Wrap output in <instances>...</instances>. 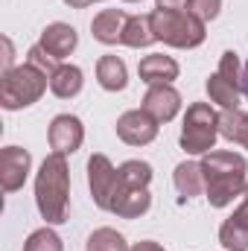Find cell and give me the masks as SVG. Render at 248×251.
Segmentation results:
<instances>
[{"label":"cell","mask_w":248,"mask_h":251,"mask_svg":"<svg viewBox=\"0 0 248 251\" xmlns=\"http://www.w3.org/2000/svg\"><path fill=\"white\" fill-rule=\"evenodd\" d=\"M204 173V193L213 207H228L237 196L246 193L248 184V161L237 152H207L201 158Z\"/></svg>","instance_id":"obj_1"},{"label":"cell","mask_w":248,"mask_h":251,"mask_svg":"<svg viewBox=\"0 0 248 251\" xmlns=\"http://www.w3.org/2000/svg\"><path fill=\"white\" fill-rule=\"evenodd\" d=\"M67 201H70V167L67 158L59 152H50L41 161V170L35 176V204L47 225L67 222Z\"/></svg>","instance_id":"obj_2"},{"label":"cell","mask_w":248,"mask_h":251,"mask_svg":"<svg viewBox=\"0 0 248 251\" xmlns=\"http://www.w3.org/2000/svg\"><path fill=\"white\" fill-rule=\"evenodd\" d=\"M149 21H152L155 38L170 47H178V50H193V47L204 44V38H207L204 21L187 9H152Z\"/></svg>","instance_id":"obj_3"},{"label":"cell","mask_w":248,"mask_h":251,"mask_svg":"<svg viewBox=\"0 0 248 251\" xmlns=\"http://www.w3.org/2000/svg\"><path fill=\"white\" fill-rule=\"evenodd\" d=\"M50 88V76L41 73L38 67H32L29 62H24L21 67H12L3 73L0 82V105L6 111H18V108H29L35 105L44 91Z\"/></svg>","instance_id":"obj_4"},{"label":"cell","mask_w":248,"mask_h":251,"mask_svg":"<svg viewBox=\"0 0 248 251\" xmlns=\"http://www.w3.org/2000/svg\"><path fill=\"white\" fill-rule=\"evenodd\" d=\"M219 137V114L207 105V102H193L184 114V126H181V149L187 155H207L213 152Z\"/></svg>","instance_id":"obj_5"},{"label":"cell","mask_w":248,"mask_h":251,"mask_svg":"<svg viewBox=\"0 0 248 251\" xmlns=\"http://www.w3.org/2000/svg\"><path fill=\"white\" fill-rule=\"evenodd\" d=\"M207 97L210 102H216L222 111L240 108L243 102V67H240V56L234 50H225L216 73L207 79Z\"/></svg>","instance_id":"obj_6"},{"label":"cell","mask_w":248,"mask_h":251,"mask_svg":"<svg viewBox=\"0 0 248 251\" xmlns=\"http://www.w3.org/2000/svg\"><path fill=\"white\" fill-rule=\"evenodd\" d=\"M88 187H91V199L99 210H108L111 204V193L117 187V167L108 161V155L94 152L88 158Z\"/></svg>","instance_id":"obj_7"},{"label":"cell","mask_w":248,"mask_h":251,"mask_svg":"<svg viewBox=\"0 0 248 251\" xmlns=\"http://www.w3.org/2000/svg\"><path fill=\"white\" fill-rule=\"evenodd\" d=\"M158 120L152 114H146L143 108H134V111H125L117 120V137L128 143V146H146L158 137Z\"/></svg>","instance_id":"obj_8"},{"label":"cell","mask_w":248,"mask_h":251,"mask_svg":"<svg viewBox=\"0 0 248 251\" xmlns=\"http://www.w3.org/2000/svg\"><path fill=\"white\" fill-rule=\"evenodd\" d=\"M47 140H50V149L59 152V155H73L82 140H85V126L76 114H59L53 117L50 131H47Z\"/></svg>","instance_id":"obj_9"},{"label":"cell","mask_w":248,"mask_h":251,"mask_svg":"<svg viewBox=\"0 0 248 251\" xmlns=\"http://www.w3.org/2000/svg\"><path fill=\"white\" fill-rule=\"evenodd\" d=\"M29 167H32V155L21 146H6L0 152V184L6 193H15V190L24 187L26 176H29Z\"/></svg>","instance_id":"obj_10"},{"label":"cell","mask_w":248,"mask_h":251,"mask_svg":"<svg viewBox=\"0 0 248 251\" xmlns=\"http://www.w3.org/2000/svg\"><path fill=\"white\" fill-rule=\"evenodd\" d=\"M146 114H152L158 123H170L178 111H181V94L173 88V85H152L143 97V105H140Z\"/></svg>","instance_id":"obj_11"},{"label":"cell","mask_w":248,"mask_h":251,"mask_svg":"<svg viewBox=\"0 0 248 251\" xmlns=\"http://www.w3.org/2000/svg\"><path fill=\"white\" fill-rule=\"evenodd\" d=\"M56 62H62L67 59L73 50H76V44H79V35H76V29L70 26V24H62V21H56V24H50V26H44V32H41V41H38Z\"/></svg>","instance_id":"obj_12"},{"label":"cell","mask_w":248,"mask_h":251,"mask_svg":"<svg viewBox=\"0 0 248 251\" xmlns=\"http://www.w3.org/2000/svg\"><path fill=\"white\" fill-rule=\"evenodd\" d=\"M149 207H152L149 187L146 190L114 187V193H111V204H108V210L117 213V216H123V219H137V216H143Z\"/></svg>","instance_id":"obj_13"},{"label":"cell","mask_w":248,"mask_h":251,"mask_svg":"<svg viewBox=\"0 0 248 251\" xmlns=\"http://www.w3.org/2000/svg\"><path fill=\"white\" fill-rule=\"evenodd\" d=\"M137 73L140 79L152 88V85H173L178 79V62L164 56V53H152V56H143L137 64Z\"/></svg>","instance_id":"obj_14"},{"label":"cell","mask_w":248,"mask_h":251,"mask_svg":"<svg viewBox=\"0 0 248 251\" xmlns=\"http://www.w3.org/2000/svg\"><path fill=\"white\" fill-rule=\"evenodd\" d=\"M125 24H128V15L123 9H102L91 21V32L99 44H123Z\"/></svg>","instance_id":"obj_15"},{"label":"cell","mask_w":248,"mask_h":251,"mask_svg":"<svg viewBox=\"0 0 248 251\" xmlns=\"http://www.w3.org/2000/svg\"><path fill=\"white\" fill-rule=\"evenodd\" d=\"M97 82H99L102 91H111V94L123 91L125 85H128L125 62L120 56H102V59L97 62Z\"/></svg>","instance_id":"obj_16"},{"label":"cell","mask_w":248,"mask_h":251,"mask_svg":"<svg viewBox=\"0 0 248 251\" xmlns=\"http://www.w3.org/2000/svg\"><path fill=\"white\" fill-rule=\"evenodd\" d=\"M85 85V76L76 64H59L56 73L50 76V91L59 97V100H73Z\"/></svg>","instance_id":"obj_17"},{"label":"cell","mask_w":248,"mask_h":251,"mask_svg":"<svg viewBox=\"0 0 248 251\" xmlns=\"http://www.w3.org/2000/svg\"><path fill=\"white\" fill-rule=\"evenodd\" d=\"M173 181L175 190L181 193V199H193L204 190V173H201V161H181L173 173Z\"/></svg>","instance_id":"obj_18"},{"label":"cell","mask_w":248,"mask_h":251,"mask_svg":"<svg viewBox=\"0 0 248 251\" xmlns=\"http://www.w3.org/2000/svg\"><path fill=\"white\" fill-rule=\"evenodd\" d=\"M219 134L231 143H240L248 149V114L240 108H231V111H222L219 114Z\"/></svg>","instance_id":"obj_19"},{"label":"cell","mask_w":248,"mask_h":251,"mask_svg":"<svg viewBox=\"0 0 248 251\" xmlns=\"http://www.w3.org/2000/svg\"><path fill=\"white\" fill-rule=\"evenodd\" d=\"M155 32H152V21L149 15H128V24H125V32H123V44L125 47H149L155 44Z\"/></svg>","instance_id":"obj_20"},{"label":"cell","mask_w":248,"mask_h":251,"mask_svg":"<svg viewBox=\"0 0 248 251\" xmlns=\"http://www.w3.org/2000/svg\"><path fill=\"white\" fill-rule=\"evenodd\" d=\"M149 181H152V167L146 161H125L123 167H117V187L146 190Z\"/></svg>","instance_id":"obj_21"},{"label":"cell","mask_w":248,"mask_h":251,"mask_svg":"<svg viewBox=\"0 0 248 251\" xmlns=\"http://www.w3.org/2000/svg\"><path fill=\"white\" fill-rule=\"evenodd\" d=\"M85 251H131V249H128L125 237L117 234L114 228H97V231L88 237Z\"/></svg>","instance_id":"obj_22"},{"label":"cell","mask_w":248,"mask_h":251,"mask_svg":"<svg viewBox=\"0 0 248 251\" xmlns=\"http://www.w3.org/2000/svg\"><path fill=\"white\" fill-rule=\"evenodd\" d=\"M219 243L228 251H248V228L240 225L234 216H228L219 228Z\"/></svg>","instance_id":"obj_23"},{"label":"cell","mask_w":248,"mask_h":251,"mask_svg":"<svg viewBox=\"0 0 248 251\" xmlns=\"http://www.w3.org/2000/svg\"><path fill=\"white\" fill-rule=\"evenodd\" d=\"M24 251H64V246H62V237L53 228H38V231H32L26 237Z\"/></svg>","instance_id":"obj_24"},{"label":"cell","mask_w":248,"mask_h":251,"mask_svg":"<svg viewBox=\"0 0 248 251\" xmlns=\"http://www.w3.org/2000/svg\"><path fill=\"white\" fill-rule=\"evenodd\" d=\"M26 62L32 64V67H38L41 73H47V76H53V73H56V67H59L56 59H53L41 44H32V47L26 50Z\"/></svg>","instance_id":"obj_25"},{"label":"cell","mask_w":248,"mask_h":251,"mask_svg":"<svg viewBox=\"0 0 248 251\" xmlns=\"http://www.w3.org/2000/svg\"><path fill=\"white\" fill-rule=\"evenodd\" d=\"M222 9V0H187V12H193L196 18H201L204 24L213 21Z\"/></svg>","instance_id":"obj_26"},{"label":"cell","mask_w":248,"mask_h":251,"mask_svg":"<svg viewBox=\"0 0 248 251\" xmlns=\"http://www.w3.org/2000/svg\"><path fill=\"white\" fill-rule=\"evenodd\" d=\"M12 62H15V50H12V41L3 38V73L12 70Z\"/></svg>","instance_id":"obj_27"},{"label":"cell","mask_w":248,"mask_h":251,"mask_svg":"<svg viewBox=\"0 0 248 251\" xmlns=\"http://www.w3.org/2000/svg\"><path fill=\"white\" fill-rule=\"evenodd\" d=\"M131 251H164V246H158V243H152V240H143V243H134Z\"/></svg>","instance_id":"obj_28"},{"label":"cell","mask_w":248,"mask_h":251,"mask_svg":"<svg viewBox=\"0 0 248 251\" xmlns=\"http://www.w3.org/2000/svg\"><path fill=\"white\" fill-rule=\"evenodd\" d=\"M158 3V9H181L187 6V0H155Z\"/></svg>","instance_id":"obj_29"},{"label":"cell","mask_w":248,"mask_h":251,"mask_svg":"<svg viewBox=\"0 0 248 251\" xmlns=\"http://www.w3.org/2000/svg\"><path fill=\"white\" fill-rule=\"evenodd\" d=\"M67 6H73V9H85V6H91L94 0H64Z\"/></svg>","instance_id":"obj_30"},{"label":"cell","mask_w":248,"mask_h":251,"mask_svg":"<svg viewBox=\"0 0 248 251\" xmlns=\"http://www.w3.org/2000/svg\"><path fill=\"white\" fill-rule=\"evenodd\" d=\"M243 94H246V100H248V62H246V70H243Z\"/></svg>","instance_id":"obj_31"},{"label":"cell","mask_w":248,"mask_h":251,"mask_svg":"<svg viewBox=\"0 0 248 251\" xmlns=\"http://www.w3.org/2000/svg\"><path fill=\"white\" fill-rule=\"evenodd\" d=\"M243 196H248V184H246V193H243Z\"/></svg>","instance_id":"obj_32"},{"label":"cell","mask_w":248,"mask_h":251,"mask_svg":"<svg viewBox=\"0 0 248 251\" xmlns=\"http://www.w3.org/2000/svg\"><path fill=\"white\" fill-rule=\"evenodd\" d=\"M125 3H137V0H125Z\"/></svg>","instance_id":"obj_33"}]
</instances>
